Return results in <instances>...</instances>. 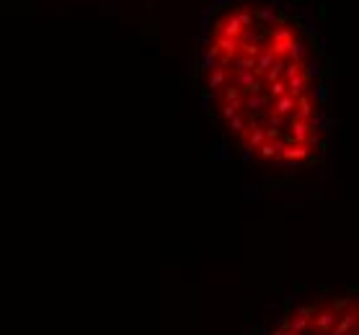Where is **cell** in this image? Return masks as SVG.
<instances>
[{
    "mask_svg": "<svg viewBox=\"0 0 359 335\" xmlns=\"http://www.w3.org/2000/svg\"><path fill=\"white\" fill-rule=\"evenodd\" d=\"M272 335H359V294L302 299L274 325Z\"/></svg>",
    "mask_w": 359,
    "mask_h": 335,
    "instance_id": "cell-2",
    "label": "cell"
},
{
    "mask_svg": "<svg viewBox=\"0 0 359 335\" xmlns=\"http://www.w3.org/2000/svg\"><path fill=\"white\" fill-rule=\"evenodd\" d=\"M214 5L228 11L214 23L202 16L204 106H214L243 160L300 170L328 132L323 59L310 54L316 26L302 11L290 21L279 0Z\"/></svg>",
    "mask_w": 359,
    "mask_h": 335,
    "instance_id": "cell-1",
    "label": "cell"
}]
</instances>
